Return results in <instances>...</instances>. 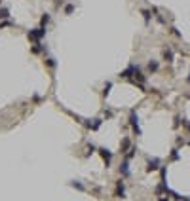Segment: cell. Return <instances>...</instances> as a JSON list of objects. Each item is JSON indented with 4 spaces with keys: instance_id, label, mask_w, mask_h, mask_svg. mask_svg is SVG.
<instances>
[{
    "instance_id": "obj_1",
    "label": "cell",
    "mask_w": 190,
    "mask_h": 201,
    "mask_svg": "<svg viewBox=\"0 0 190 201\" xmlns=\"http://www.w3.org/2000/svg\"><path fill=\"white\" fill-rule=\"evenodd\" d=\"M42 36H46V29H44V27L34 29V30H31V33H29V38H31V40H40Z\"/></svg>"
},
{
    "instance_id": "obj_2",
    "label": "cell",
    "mask_w": 190,
    "mask_h": 201,
    "mask_svg": "<svg viewBox=\"0 0 190 201\" xmlns=\"http://www.w3.org/2000/svg\"><path fill=\"white\" fill-rule=\"evenodd\" d=\"M129 122H131V125H133V129H135V133L139 135V133H141V129H139V118H137L135 112H131V118H129Z\"/></svg>"
},
{
    "instance_id": "obj_3",
    "label": "cell",
    "mask_w": 190,
    "mask_h": 201,
    "mask_svg": "<svg viewBox=\"0 0 190 201\" xmlns=\"http://www.w3.org/2000/svg\"><path fill=\"white\" fill-rule=\"evenodd\" d=\"M101 156H103V159H105V163H107V167L108 165H110V158H112V154H110V152H108V150H105V148H101Z\"/></svg>"
},
{
    "instance_id": "obj_4",
    "label": "cell",
    "mask_w": 190,
    "mask_h": 201,
    "mask_svg": "<svg viewBox=\"0 0 190 201\" xmlns=\"http://www.w3.org/2000/svg\"><path fill=\"white\" fill-rule=\"evenodd\" d=\"M158 165H160V159L158 158H154V159H148V171H156L158 169Z\"/></svg>"
},
{
    "instance_id": "obj_5",
    "label": "cell",
    "mask_w": 190,
    "mask_h": 201,
    "mask_svg": "<svg viewBox=\"0 0 190 201\" xmlns=\"http://www.w3.org/2000/svg\"><path fill=\"white\" fill-rule=\"evenodd\" d=\"M120 171H122V175H124V176H129V163H127V161H124V163H122V167H120Z\"/></svg>"
},
{
    "instance_id": "obj_6",
    "label": "cell",
    "mask_w": 190,
    "mask_h": 201,
    "mask_svg": "<svg viewBox=\"0 0 190 201\" xmlns=\"http://www.w3.org/2000/svg\"><path fill=\"white\" fill-rule=\"evenodd\" d=\"M124 194H126V188H124V182L120 180V182H118V195H122V197H124Z\"/></svg>"
},
{
    "instance_id": "obj_7",
    "label": "cell",
    "mask_w": 190,
    "mask_h": 201,
    "mask_svg": "<svg viewBox=\"0 0 190 201\" xmlns=\"http://www.w3.org/2000/svg\"><path fill=\"white\" fill-rule=\"evenodd\" d=\"M88 125H90L91 129H99V127H101V120H93V123H88Z\"/></svg>"
},
{
    "instance_id": "obj_8",
    "label": "cell",
    "mask_w": 190,
    "mask_h": 201,
    "mask_svg": "<svg viewBox=\"0 0 190 201\" xmlns=\"http://www.w3.org/2000/svg\"><path fill=\"white\" fill-rule=\"evenodd\" d=\"M164 57L167 59V63H171V61H173V53H171L169 50H165V51H164Z\"/></svg>"
},
{
    "instance_id": "obj_9",
    "label": "cell",
    "mask_w": 190,
    "mask_h": 201,
    "mask_svg": "<svg viewBox=\"0 0 190 201\" xmlns=\"http://www.w3.org/2000/svg\"><path fill=\"white\" fill-rule=\"evenodd\" d=\"M148 70H152V72L158 70V63H156V61H150V63H148Z\"/></svg>"
},
{
    "instance_id": "obj_10",
    "label": "cell",
    "mask_w": 190,
    "mask_h": 201,
    "mask_svg": "<svg viewBox=\"0 0 190 201\" xmlns=\"http://www.w3.org/2000/svg\"><path fill=\"white\" fill-rule=\"evenodd\" d=\"M8 15H10V11H8L6 8H2V10H0V19H6Z\"/></svg>"
},
{
    "instance_id": "obj_11",
    "label": "cell",
    "mask_w": 190,
    "mask_h": 201,
    "mask_svg": "<svg viewBox=\"0 0 190 201\" xmlns=\"http://www.w3.org/2000/svg\"><path fill=\"white\" fill-rule=\"evenodd\" d=\"M32 51H34V53H40V51H42V44H36V46L32 47Z\"/></svg>"
},
{
    "instance_id": "obj_12",
    "label": "cell",
    "mask_w": 190,
    "mask_h": 201,
    "mask_svg": "<svg viewBox=\"0 0 190 201\" xmlns=\"http://www.w3.org/2000/svg\"><path fill=\"white\" fill-rule=\"evenodd\" d=\"M129 146V139H124V142H122V146H120V148H122V152L124 150H126V148Z\"/></svg>"
},
{
    "instance_id": "obj_13",
    "label": "cell",
    "mask_w": 190,
    "mask_h": 201,
    "mask_svg": "<svg viewBox=\"0 0 190 201\" xmlns=\"http://www.w3.org/2000/svg\"><path fill=\"white\" fill-rule=\"evenodd\" d=\"M133 156H135V148H129V152L126 154V158L129 159V158H133Z\"/></svg>"
},
{
    "instance_id": "obj_14",
    "label": "cell",
    "mask_w": 190,
    "mask_h": 201,
    "mask_svg": "<svg viewBox=\"0 0 190 201\" xmlns=\"http://www.w3.org/2000/svg\"><path fill=\"white\" fill-rule=\"evenodd\" d=\"M65 11H67V13H72V11H74V6H72V4H68V6L65 8Z\"/></svg>"
},
{
    "instance_id": "obj_15",
    "label": "cell",
    "mask_w": 190,
    "mask_h": 201,
    "mask_svg": "<svg viewBox=\"0 0 190 201\" xmlns=\"http://www.w3.org/2000/svg\"><path fill=\"white\" fill-rule=\"evenodd\" d=\"M48 21H50V15H48V13H46V15H42V27H44V25H46V23H48Z\"/></svg>"
},
{
    "instance_id": "obj_16",
    "label": "cell",
    "mask_w": 190,
    "mask_h": 201,
    "mask_svg": "<svg viewBox=\"0 0 190 201\" xmlns=\"http://www.w3.org/2000/svg\"><path fill=\"white\" fill-rule=\"evenodd\" d=\"M171 159H179V154H177V150H173V154H171Z\"/></svg>"
},
{
    "instance_id": "obj_17",
    "label": "cell",
    "mask_w": 190,
    "mask_h": 201,
    "mask_svg": "<svg viewBox=\"0 0 190 201\" xmlns=\"http://www.w3.org/2000/svg\"><path fill=\"white\" fill-rule=\"evenodd\" d=\"M48 65H50V67H55V59H48Z\"/></svg>"
},
{
    "instance_id": "obj_18",
    "label": "cell",
    "mask_w": 190,
    "mask_h": 201,
    "mask_svg": "<svg viewBox=\"0 0 190 201\" xmlns=\"http://www.w3.org/2000/svg\"><path fill=\"white\" fill-rule=\"evenodd\" d=\"M160 201H169V199H165V197H162V199H160Z\"/></svg>"
},
{
    "instance_id": "obj_19",
    "label": "cell",
    "mask_w": 190,
    "mask_h": 201,
    "mask_svg": "<svg viewBox=\"0 0 190 201\" xmlns=\"http://www.w3.org/2000/svg\"><path fill=\"white\" fill-rule=\"evenodd\" d=\"M184 201H190V197H188V199H184Z\"/></svg>"
},
{
    "instance_id": "obj_20",
    "label": "cell",
    "mask_w": 190,
    "mask_h": 201,
    "mask_svg": "<svg viewBox=\"0 0 190 201\" xmlns=\"http://www.w3.org/2000/svg\"><path fill=\"white\" fill-rule=\"evenodd\" d=\"M188 144H190V142H188Z\"/></svg>"
}]
</instances>
